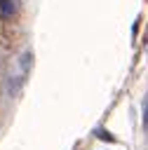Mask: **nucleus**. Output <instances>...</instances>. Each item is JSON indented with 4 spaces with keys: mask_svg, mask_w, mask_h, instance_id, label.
<instances>
[{
    "mask_svg": "<svg viewBox=\"0 0 148 150\" xmlns=\"http://www.w3.org/2000/svg\"><path fill=\"white\" fill-rule=\"evenodd\" d=\"M14 12H16L14 0H0V16H2V19H12Z\"/></svg>",
    "mask_w": 148,
    "mask_h": 150,
    "instance_id": "f257e3e1",
    "label": "nucleus"
}]
</instances>
